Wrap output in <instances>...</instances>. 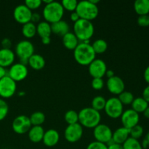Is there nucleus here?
I'll return each instance as SVG.
<instances>
[{
	"instance_id": "nucleus-2",
	"label": "nucleus",
	"mask_w": 149,
	"mask_h": 149,
	"mask_svg": "<svg viewBox=\"0 0 149 149\" xmlns=\"http://www.w3.org/2000/svg\"><path fill=\"white\" fill-rule=\"evenodd\" d=\"M79 123L88 129H94L100 124L101 115L100 112L91 107L84 108L79 112Z\"/></svg>"
},
{
	"instance_id": "nucleus-52",
	"label": "nucleus",
	"mask_w": 149,
	"mask_h": 149,
	"mask_svg": "<svg viewBox=\"0 0 149 149\" xmlns=\"http://www.w3.org/2000/svg\"><path fill=\"white\" fill-rule=\"evenodd\" d=\"M146 141H148V146H149V132H148V134L146 135Z\"/></svg>"
},
{
	"instance_id": "nucleus-32",
	"label": "nucleus",
	"mask_w": 149,
	"mask_h": 149,
	"mask_svg": "<svg viewBox=\"0 0 149 149\" xmlns=\"http://www.w3.org/2000/svg\"><path fill=\"white\" fill-rule=\"evenodd\" d=\"M118 99L119 100V101L122 103V104L123 105H131L132 104V101L135 99L134 97L133 94H132L131 92L129 91H124L122 92L121 94L119 95V97Z\"/></svg>"
},
{
	"instance_id": "nucleus-31",
	"label": "nucleus",
	"mask_w": 149,
	"mask_h": 149,
	"mask_svg": "<svg viewBox=\"0 0 149 149\" xmlns=\"http://www.w3.org/2000/svg\"><path fill=\"white\" fill-rule=\"evenodd\" d=\"M64 119L68 125L79 123V113L74 110H69L65 113Z\"/></svg>"
},
{
	"instance_id": "nucleus-50",
	"label": "nucleus",
	"mask_w": 149,
	"mask_h": 149,
	"mask_svg": "<svg viewBox=\"0 0 149 149\" xmlns=\"http://www.w3.org/2000/svg\"><path fill=\"white\" fill-rule=\"evenodd\" d=\"M141 143V146H142L143 148V149L147 148L149 146L148 143V141H146V138L143 140V141L142 143Z\"/></svg>"
},
{
	"instance_id": "nucleus-21",
	"label": "nucleus",
	"mask_w": 149,
	"mask_h": 149,
	"mask_svg": "<svg viewBox=\"0 0 149 149\" xmlns=\"http://www.w3.org/2000/svg\"><path fill=\"white\" fill-rule=\"evenodd\" d=\"M62 42L63 46L69 50H74L79 44V39L73 32H68L62 37Z\"/></svg>"
},
{
	"instance_id": "nucleus-4",
	"label": "nucleus",
	"mask_w": 149,
	"mask_h": 149,
	"mask_svg": "<svg viewBox=\"0 0 149 149\" xmlns=\"http://www.w3.org/2000/svg\"><path fill=\"white\" fill-rule=\"evenodd\" d=\"M64 9L61 3L52 1L45 6L42 11V15L45 21L52 24L62 20L64 15Z\"/></svg>"
},
{
	"instance_id": "nucleus-6",
	"label": "nucleus",
	"mask_w": 149,
	"mask_h": 149,
	"mask_svg": "<svg viewBox=\"0 0 149 149\" xmlns=\"http://www.w3.org/2000/svg\"><path fill=\"white\" fill-rule=\"evenodd\" d=\"M15 54L19 58L20 63L27 65L29 59L34 54V46L30 41H20L16 45Z\"/></svg>"
},
{
	"instance_id": "nucleus-26",
	"label": "nucleus",
	"mask_w": 149,
	"mask_h": 149,
	"mask_svg": "<svg viewBox=\"0 0 149 149\" xmlns=\"http://www.w3.org/2000/svg\"><path fill=\"white\" fill-rule=\"evenodd\" d=\"M132 109L138 113H143L144 111L148 107V103L142 97H136L133 100L132 104Z\"/></svg>"
},
{
	"instance_id": "nucleus-10",
	"label": "nucleus",
	"mask_w": 149,
	"mask_h": 149,
	"mask_svg": "<svg viewBox=\"0 0 149 149\" xmlns=\"http://www.w3.org/2000/svg\"><path fill=\"white\" fill-rule=\"evenodd\" d=\"M31 127L29 117L26 115H19L16 116L12 123V128L17 135L27 133Z\"/></svg>"
},
{
	"instance_id": "nucleus-41",
	"label": "nucleus",
	"mask_w": 149,
	"mask_h": 149,
	"mask_svg": "<svg viewBox=\"0 0 149 149\" xmlns=\"http://www.w3.org/2000/svg\"><path fill=\"white\" fill-rule=\"evenodd\" d=\"M12 43L11 40L8 38H4L1 41V46L2 48H5V49H10V47H11Z\"/></svg>"
},
{
	"instance_id": "nucleus-38",
	"label": "nucleus",
	"mask_w": 149,
	"mask_h": 149,
	"mask_svg": "<svg viewBox=\"0 0 149 149\" xmlns=\"http://www.w3.org/2000/svg\"><path fill=\"white\" fill-rule=\"evenodd\" d=\"M92 87L95 90H100L103 88L104 81L103 78H93L91 82Z\"/></svg>"
},
{
	"instance_id": "nucleus-43",
	"label": "nucleus",
	"mask_w": 149,
	"mask_h": 149,
	"mask_svg": "<svg viewBox=\"0 0 149 149\" xmlns=\"http://www.w3.org/2000/svg\"><path fill=\"white\" fill-rule=\"evenodd\" d=\"M142 97L147 103H149V84L144 88L143 91Z\"/></svg>"
},
{
	"instance_id": "nucleus-1",
	"label": "nucleus",
	"mask_w": 149,
	"mask_h": 149,
	"mask_svg": "<svg viewBox=\"0 0 149 149\" xmlns=\"http://www.w3.org/2000/svg\"><path fill=\"white\" fill-rule=\"evenodd\" d=\"M74 57L76 62L81 65H89L95 59L96 54L90 43L80 42L74 50Z\"/></svg>"
},
{
	"instance_id": "nucleus-28",
	"label": "nucleus",
	"mask_w": 149,
	"mask_h": 149,
	"mask_svg": "<svg viewBox=\"0 0 149 149\" xmlns=\"http://www.w3.org/2000/svg\"><path fill=\"white\" fill-rule=\"evenodd\" d=\"M91 45L96 55L97 54V55H100V54L104 53L108 49L107 42L104 39H96Z\"/></svg>"
},
{
	"instance_id": "nucleus-44",
	"label": "nucleus",
	"mask_w": 149,
	"mask_h": 149,
	"mask_svg": "<svg viewBox=\"0 0 149 149\" xmlns=\"http://www.w3.org/2000/svg\"><path fill=\"white\" fill-rule=\"evenodd\" d=\"M108 149H123V146L121 144L116 143H113V141L109 143L107 145Z\"/></svg>"
},
{
	"instance_id": "nucleus-11",
	"label": "nucleus",
	"mask_w": 149,
	"mask_h": 149,
	"mask_svg": "<svg viewBox=\"0 0 149 149\" xmlns=\"http://www.w3.org/2000/svg\"><path fill=\"white\" fill-rule=\"evenodd\" d=\"M28 74L29 70L27 65H23L20 63L13 64L7 71V76L15 82L24 80L28 77Z\"/></svg>"
},
{
	"instance_id": "nucleus-47",
	"label": "nucleus",
	"mask_w": 149,
	"mask_h": 149,
	"mask_svg": "<svg viewBox=\"0 0 149 149\" xmlns=\"http://www.w3.org/2000/svg\"><path fill=\"white\" fill-rule=\"evenodd\" d=\"M105 75H106V77H107L108 79H110V78H111V77H114V76H115V73H114V71H113V70L107 69V71H106V74H105Z\"/></svg>"
},
{
	"instance_id": "nucleus-8",
	"label": "nucleus",
	"mask_w": 149,
	"mask_h": 149,
	"mask_svg": "<svg viewBox=\"0 0 149 149\" xmlns=\"http://www.w3.org/2000/svg\"><path fill=\"white\" fill-rule=\"evenodd\" d=\"M17 90V84L10 77L5 76L0 79V97L7 99L13 97Z\"/></svg>"
},
{
	"instance_id": "nucleus-40",
	"label": "nucleus",
	"mask_w": 149,
	"mask_h": 149,
	"mask_svg": "<svg viewBox=\"0 0 149 149\" xmlns=\"http://www.w3.org/2000/svg\"><path fill=\"white\" fill-rule=\"evenodd\" d=\"M86 149H108L107 145L97 141H93L88 144Z\"/></svg>"
},
{
	"instance_id": "nucleus-3",
	"label": "nucleus",
	"mask_w": 149,
	"mask_h": 149,
	"mask_svg": "<svg viewBox=\"0 0 149 149\" xmlns=\"http://www.w3.org/2000/svg\"><path fill=\"white\" fill-rule=\"evenodd\" d=\"M95 28L91 21L79 19L74 24V33L81 42L90 43V39L93 37Z\"/></svg>"
},
{
	"instance_id": "nucleus-22",
	"label": "nucleus",
	"mask_w": 149,
	"mask_h": 149,
	"mask_svg": "<svg viewBox=\"0 0 149 149\" xmlns=\"http://www.w3.org/2000/svg\"><path fill=\"white\" fill-rule=\"evenodd\" d=\"M51 30L52 33L63 37L64 35L69 32V26L66 21L61 20L51 24Z\"/></svg>"
},
{
	"instance_id": "nucleus-45",
	"label": "nucleus",
	"mask_w": 149,
	"mask_h": 149,
	"mask_svg": "<svg viewBox=\"0 0 149 149\" xmlns=\"http://www.w3.org/2000/svg\"><path fill=\"white\" fill-rule=\"evenodd\" d=\"M70 17H71V20H72L74 23H76V22H77L80 19V17H79V16L78 13H77L76 11L72 12V13H71Z\"/></svg>"
},
{
	"instance_id": "nucleus-48",
	"label": "nucleus",
	"mask_w": 149,
	"mask_h": 149,
	"mask_svg": "<svg viewBox=\"0 0 149 149\" xmlns=\"http://www.w3.org/2000/svg\"><path fill=\"white\" fill-rule=\"evenodd\" d=\"M7 75V71H6V69L3 67L0 66V79H2L3 77H4L5 76Z\"/></svg>"
},
{
	"instance_id": "nucleus-17",
	"label": "nucleus",
	"mask_w": 149,
	"mask_h": 149,
	"mask_svg": "<svg viewBox=\"0 0 149 149\" xmlns=\"http://www.w3.org/2000/svg\"><path fill=\"white\" fill-rule=\"evenodd\" d=\"M15 54L11 49H0V66L3 68L10 67L14 64Z\"/></svg>"
},
{
	"instance_id": "nucleus-16",
	"label": "nucleus",
	"mask_w": 149,
	"mask_h": 149,
	"mask_svg": "<svg viewBox=\"0 0 149 149\" xmlns=\"http://www.w3.org/2000/svg\"><path fill=\"white\" fill-rule=\"evenodd\" d=\"M106 87L111 94L119 95L125 91V84L122 79L115 75L111 78L108 79L106 81Z\"/></svg>"
},
{
	"instance_id": "nucleus-9",
	"label": "nucleus",
	"mask_w": 149,
	"mask_h": 149,
	"mask_svg": "<svg viewBox=\"0 0 149 149\" xmlns=\"http://www.w3.org/2000/svg\"><path fill=\"white\" fill-rule=\"evenodd\" d=\"M111 129L108 125L104 124H99L93 129V136L95 141L108 145L112 141Z\"/></svg>"
},
{
	"instance_id": "nucleus-25",
	"label": "nucleus",
	"mask_w": 149,
	"mask_h": 149,
	"mask_svg": "<svg viewBox=\"0 0 149 149\" xmlns=\"http://www.w3.org/2000/svg\"><path fill=\"white\" fill-rule=\"evenodd\" d=\"M36 33L42 38L50 37L52 34L51 24L46 21L39 22L36 26Z\"/></svg>"
},
{
	"instance_id": "nucleus-5",
	"label": "nucleus",
	"mask_w": 149,
	"mask_h": 149,
	"mask_svg": "<svg viewBox=\"0 0 149 149\" xmlns=\"http://www.w3.org/2000/svg\"><path fill=\"white\" fill-rule=\"evenodd\" d=\"M76 12L78 13L80 19L92 21L97 17L99 9L97 5L89 1H81L78 2Z\"/></svg>"
},
{
	"instance_id": "nucleus-46",
	"label": "nucleus",
	"mask_w": 149,
	"mask_h": 149,
	"mask_svg": "<svg viewBox=\"0 0 149 149\" xmlns=\"http://www.w3.org/2000/svg\"><path fill=\"white\" fill-rule=\"evenodd\" d=\"M143 77L145 81H146V83H148L149 84V65L146 67V68L145 71H144Z\"/></svg>"
},
{
	"instance_id": "nucleus-7",
	"label": "nucleus",
	"mask_w": 149,
	"mask_h": 149,
	"mask_svg": "<svg viewBox=\"0 0 149 149\" xmlns=\"http://www.w3.org/2000/svg\"><path fill=\"white\" fill-rule=\"evenodd\" d=\"M104 111L106 115L111 119L120 118L124 111V106L118 97H113L106 100Z\"/></svg>"
},
{
	"instance_id": "nucleus-36",
	"label": "nucleus",
	"mask_w": 149,
	"mask_h": 149,
	"mask_svg": "<svg viewBox=\"0 0 149 149\" xmlns=\"http://www.w3.org/2000/svg\"><path fill=\"white\" fill-rule=\"evenodd\" d=\"M9 112V106L4 99L0 98V122L6 118Z\"/></svg>"
},
{
	"instance_id": "nucleus-39",
	"label": "nucleus",
	"mask_w": 149,
	"mask_h": 149,
	"mask_svg": "<svg viewBox=\"0 0 149 149\" xmlns=\"http://www.w3.org/2000/svg\"><path fill=\"white\" fill-rule=\"evenodd\" d=\"M137 23L141 27H148L149 26V15H140L137 20Z\"/></svg>"
},
{
	"instance_id": "nucleus-13",
	"label": "nucleus",
	"mask_w": 149,
	"mask_h": 149,
	"mask_svg": "<svg viewBox=\"0 0 149 149\" xmlns=\"http://www.w3.org/2000/svg\"><path fill=\"white\" fill-rule=\"evenodd\" d=\"M31 15L32 11L29 10L24 4L16 6L13 11V17L15 20L22 25L31 22Z\"/></svg>"
},
{
	"instance_id": "nucleus-14",
	"label": "nucleus",
	"mask_w": 149,
	"mask_h": 149,
	"mask_svg": "<svg viewBox=\"0 0 149 149\" xmlns=\"http://www.w3.org/2000/svg\"><path fill=\"white\" fill-rule=\"evenodd\" d=\"M120 118L123 125L122 127L128 130L132 129V127L138 125L140 121L139 113L135 112L132 109L124 111Z\"/></svg>"
},
{
	"instance_id": "nucleus-12",
	"label": "nucleus",
	"mask_w": 149,
	"mask_h": 149,
	"mask_svg": "<svg viewBox=\"0 0 149 149\" xmlns=\"http://www.w3.org/2000/svg\"><path fill=\"white\" fill-rule=\"evenodd\" d=\"M83 127L79 123L68 125L64 131V137L68 142L74 143L81 140L83 135Z\"/></svg>"
},
{
	"instance_id": "nucleus-19",
	"label": "nucleus",
	"mask_w": 149,
	"mask_h": 149,
	"mask_svg": "<svg viewBox=\"0 0 149 149\" xmlns=\"http://www.w3.org/2000/svg\"><path fill=\"white\" fill-rule=\"evenodd\" d=\"M129 138L130 130L123 127L117 128L112 134V141L121 145H122Z\"/></svg>"
},
{
	"instance_id": "nucleus-30",
	"label": "nucleus",
	"mask_w": 149,
	"mask_h": 149,
	"mask_svg": "<svg viewBox=\"0 0 149 149\" xmlns=\"http://www.w3.org/2000/svg\"><path fill=\"white\" fill-rule=\"evenodd\" d=\"M106 100L104 97L100 95L95 96V97L93 99V100H92L91 108H93V109L100 112V111L104 110V108L105 106H106Z\"/></svg>"
},
{
	"instance_id": "nucleus-29",
	"label": "nucleus",
	"mask_w": 149,
	"mask_h": 149,
	"mask_svg": "<svg viewBox=\"0 0 149 149\" xmlns=\"http://www.w3.org/2000/svg\"><path fill=\"white\" fill-rule=\"evenodd\" d=\"M29 119L32 126H42V124L45 122L46 116L43 112L36 111L31 115Z\"/></svg>"
},
{
	"instance_id": "nucleus-42",
	"label": "nucleus",
	"mask_w": 149,
	"mask_h": 149,
	"mask_svg": "<svg viewBox=\"0 0 149 149\" xmlns=\"http://www.w3.org/2000/svg\"><path fill=\"white\" fill-rule=\"evenodd\" d=\"M41 19V15L37 13H32L31 18V22L33 23H39V20Z\"/></svg>"
},
{
	"instance_id": "nucleus-18",
	"label": "nucleus",
	"mask_w": 149,
	"mask_h": 149,
	"mask_svg": "<svg viewBox=\"0 0 149 149\" xmlns=\"http://www.w3.org/2000/svg\"><path fill=\"white\" fill-rule=\"evenodd\" d=\"M60 141V134L54 129H49L45 132L42 142L46 146L53 147L58 143Z\"/></svg>"
},
{
	"instance_id": "nucleus-51",
	"label": "nucleus",
	"mask_w": 149,
	"mask_h": 149,
	"mask_svg": "<svg viewBox=\"0 0 149 149\" xmlns=\"http://www.w3.org/2000/svg\"><path fill=\"white\" fill-rule=\"evenodd\" d=\"M143 113L144 116H145V117L146 118V119H149V106H148V108H147L146 109L145 111H144V112Z\"/></svg>"
},
{
	"instance_id": "nucleus-20",
	"label": "nucleus",
	"mask_w": 149,
	"mask_h": 149,
	"mask_svg": "<svg viewBox=\"0 0 149 149\" xmlns=\"http://www.w3.org/2000/svg\"><path fill=\"white\" fill-rule=\"evenodd\" d=\"M45 132V130L42 126H32L28 132L29 140L34 143L42 142Z\"/></svg>"
},
{
	"instance_id": "nucleus-49",
	"label": "nucleus",
	"mask_w": 149,
	"mask_h": 149,
	"mask_svg": "<svg viewBox=\"0 0 149 149\" xmlns=\"http://www.w3.org/2000/svg\"><path fill=\"white\" fill-rule=\"evenodd\" d=\"M42 42L43 45H48L51 42V37H44L42 38Z\"/></svg>"
},
{
	"instance_id": "nucleus-34",
	"label": "nucleus",
	"mask_w": 149,
	"mask_h": 149,
	"mask_svg": "<svg viewBox=\"0 0 149 149\" xmlns=\"http://www.w3.org/2000/svg\"><path fill=\"white\" fill-rule=\"evenodd\" d=\"M144 130L142 126L138 125L132 127V129L130 130V137L134 139L138 140L142 137L143 134Z\"/></svg>"
},
{
	"instance_id": "nucleus-27",
	"label": "nucleus",
	"mask_w": 149,
	"mask_h": 149,
	"mask_svg": "<svg viewBox=\"0 0 149 149\" xmlns=\"http://www.w3.org/2000/svg\"><path fill=\"white\" fill-rule=\"evenodd\" d=\"M22 33L27 39H31L36 34V26L32 22H29L23 25Z\"/></svg>"
},
{
	"instance_id": "nucleus-33",
	"label": "nucleus",
	"mask_w": 149,
	"mask_h": 149,
	"mask_svg": "<svg viewBox=\"0 0 149 149\" xmlns=\"http://www.w3.org/2000/svg\"><path fill=\"white\" fill-rule=\"evenodd\" d=\"M123 149H143L138 140L130 137L123 144Z\"/></svg>"
},
{
	"instance_id": "nucleus-24",
	"label": "nucleus",
	"mask_w": 149,
	"mask_h": 149,
	"mask_svg": "<svg viewBox=\"0 0 149 149\" xmlns=\"http://www.w3.org/2000/svg\"><path fill=\"white\" fill-rule=\"evenodd\" d=\"M134 10L138 15L149 14V0H136L134 2Z\"/></svg>"
},
{
	"instance_id": "nucleus-23",
	"label": "nucleus",
	"mask_w": 149,
	"mask_h": 149,
	"mask_svg": "<svg viewBox=\"0 0 149 149\" xmlns=\"http://www.w3.org/2000/svg\"><path fill=\"white\" fill-rule=\"evenodd\" d=\"M28 64L33 70L39 71V70H42L45 66L46 62H45V60L43 56L39 55V54L34 53L29 59Z\"/></svg>"
},
{
	"instance_id": "nucleus-15",
	"label": "nucleus",
	"mask_w": 149,
	"mask_h": 149,
	"mask_svg": "<svg viewBox=\"0 0 149 149\" xmlns=\"http://www.w3.org/2000/svg\"><path fill=\"white\" fill-rule=\"evenodd\" d=\"M107 71V65L101 59H95L88 65V71L93 78H103Z\"/></svg>"
},
{
	"instance_id": "nucleus-35",
	"label": "nucleus",
	"mask_w": 149,
	"mask_h": 149,
	"mask_svg": "<svg viewBox=\"0 0 149 149\" xmlns=\"http://www.w3.org/2000/svg\"><path fill=\"white\" fill-rule=\"evenodd\" d=\"M61 4L63 7L64 10H68V11L72 13V12L76 11L78 1L77 0H63L61 1Z\"/></svg>"
},
{
	"instance_id": "nucleus-37",
	"label": "nucleus",
	"mask_w": 149,
	"mask_h": 149,
	"mask_svg": "<svg viewBox=\"0 0 149 149\" xmlns=\"http://www.w3.org/2000/svg\"><path fill=\"white\" fill-rule=\"evenodd\" d=\"M42 4V0H26L25 1L24 4L32 11L39 8Z\"/></svg>"
}]
</instances>
